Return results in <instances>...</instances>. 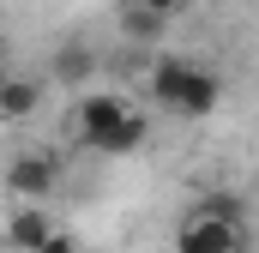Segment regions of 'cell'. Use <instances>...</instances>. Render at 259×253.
<instances>
[{
  "mask_svg": "<svg viewBox=\"0 0 259 253\" xmlns=\"http://www.w3.org/2000/svg\"><path fill=\"white\" fill-rule=\"evenodd\" d=\"M241 235L247 229H229L205 211H187L181 229H175V253H241Z\"/></svg>",
  "mask_w": 259,
  "mask_h": 253,
  "instance_id": "obj_3",
  "label": "cell"
},
{
  "mask_svg": "<svg viewBox=\"0 0 259 253\" xmlns=\"http://www.w3.org/2000/svg\"><path fill=\"white\" fill-rule=\"evenodd\" d=\"M6 72H12V66H6V49H0V78H6Z\"/></svg>",
  "mask_w": 259,
  "mask_h": 253,
  "instance_id": "obj_12",
  "label": "cell"
},
{
  "mask_svg": "<svg viewBox=\"0 0 259 253\" xmlns=\"http://www.w3.org/2000/svg\"><path fill=\"white\" fill-rule=\"evenodd\" d=\"M49 235H55V217H49L42 205H18V211H12V223H6V241H12L18 253H36Z\"/></svg>",
  "mask_w": 259,
  "mask_h": 253,
  "instance_id": "obj_6",
  "label": "cell"
},
{
  "mask_svg": "<svg viewBox=\"0 0 259 253\" xmlns=\"http://www.w3.org/2000/svg\"><path fill=\"white\" fill-rule=\"evenodd\" d=\"M55 175H61V169H55V157H42V151H24V157L6 163V187L18 193V199H30V205L55 193Z\"/></svg>",
  "mask_w": 259,
  "mask_h": 253,
  "instance_id": "obj_4",
  "label": "cell"
},
{
  "mask_svg": "<svg viewBox=\"0 0 259 253\" xmlns=\"http://www.w3.org/2000/svg\"><path fill=\"white\" fill-rule=\"evenodd\" d=\"M151 97H157L169 115H211L217 97H223V85H217L211 66L181 61V55H163V61L151 66Z\"/></svg>",
  "mask_w": 259,
  "mask_h": 253,
  "instance_id": "obj_2",
  "label": "cell"
},
{
  "mask_svg": "<svg viewBox=\"0 0 259 253\" xmlns=\"http://www.w3.org/2000/svg\"><path fill=\"white\" fill-rule=\"evenodd\" d=\"M133 6H145V12H157V18H175L187 0H133Z\"/></svg>",
  "mask_w": 259,
  "mask_h": 253,
  "instance_id": "obj_11",
  "label": "cell"
},
{
  "mask_svg": "<svg viewBox=\"0 0 259 253\" xmlns=\"http://www.w3.org/2000/svg\"><path fill=\"white\" fill-rule=\"evenodd\" d=\"M36 109H42V78L6 72V78H0V121H30Z\"/></svg>",
  "mask_w": 259,
  "mask_h": 253,
  "instance_id": "obj_5",
  "label": "cell"
},
{
  "mask_svg": "<svg viewBox=\"0 0 259 253\" xmlns=\"http://www.w3.org/2000/svg\"><path fill=\"white\" fill-rule=\"evenodd\" d=\"M163 24H169V18H157V12H145V6H127V12H121V36L139 43V49L163 43Z\"/></svg>",
  "mask_w": 259,
  "mask_h": 253,
  "instance_id": "obj_8",
  "label": "cell"
},
{
  "mask_svg": "<svg viewBox=\"0 0 259 253\" xmlns=\"http://www.w3.org/2000/svg\"><path fill=\"white\" fill-rule=\"evenodd\" d=\"M78 139L97 151V157H133L145 139H151V121L133 109L121 91H91L78 103Z\"/></svg>",
  "mask_w": 259,
  "mask_h": 253,
  "instance_id": "obj_1",
  "label": "cell"
},
{
  "mask_svg": "<svg viewBox=\"0 0 259 253\" xmlns=\"http://www.w3.org/2000/svg\"><path fill=\"white\" fill-rule=\"evenodd\" d=\"M36 253H78V241H72L66 229H55V235H49V241H42V247H36Z\"/></svg>",
  "mask_w": 259,
  "mask_h": 253,
  "instance_id": "obj_10",
  "label": "cell"
},
{
  "mask_svg": "<svg viewBox=\"0 0 259 253\" xmlns=\"http://www.w3.org/2000/svg\"><path fill=\"white\" fill-rule=\"evenodd\" d=\"M199 211H205V217H217V223H229V229H247V205H241L235 193H223V187L205 193V199H199Z\"/></svg>",
  "mask_w": 259,
  "mask_h": 253,
  "instance_id": "obj_9",
  "label": "cell"
},
{
  "mask_svg": "<svg viewBox=\"0 0 259 253\" xmlns=\"http://www.w3.org/2000/svg\"><path fill=\"white\" fill-rule=\"evenodd\" d=\"M49 72L66 78V85H84V78H97V49H91V43H61Z\"/></svg>",
  "mask_w": 259,
  "mask_h": 253,
  "instance_id": "obj_7",
  "label": "cell"
}]
</instances>
